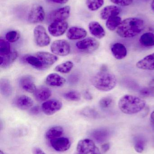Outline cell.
Listing matches in <instances>:
<instances>
[{
  "mask_svg": "<svg viewBox=\"0 0 154 154\" xmlns=\"http://www.w3.org/2000/svg\"><path fill=\"white\" fill-rule=\"evenodd\" d=\"M84 97H85L86 99L88 100H92V98H93V97H92V95H91V94L88 91H86L84 93Z\"/></svg>",
  "mask_w": 154,
  "mask_h": 154,
  "instance_id": "b9f144b4",
  "label": "cell"
},
{
  "mask_svg": "<svg viewBox=\"0 0 154 154\" xmlns=\"http://www.w3.org/2000/svg\"><path fill=\"white\" fill-rule=\"evenodd\" d=\"M18 54L16 51H13L9 55L5 56H0V66L3 68L10 66L17 58Z\"/></svg>",
  "mask_w": 154,
  "mask_h": 154,
  "instance_id": "cb8c5ba5",
  "label": "cell"
},
{
  "mask_svg": "<svg viewBox=\"0 0 154 154\" xmlns=\"http://www.w3.org/2000/svg\"><path fill=\"white\" fill-rule=\"evenodd\" d=\"M0 91L4 97H8L12 93V88L9 80L5 78L1 79L0 81Z\"/></svg>",
  "mask_w": 154,
  "mask_h": 154,
  "instance_id": "d4e9b609",
  "label": "cell"
},
{
  "mask_svg": "<svg viewBox=\"0 0 154 154\" xmlns=\"http://www.w3.org/2000/svg\"><path fill=\"white\" fill-rule=\"evenodd\" d=\"M19 85L23 90L30 93H34L36 89L34 79L30 75L21 77L19 80Z\"/></svg>",
  "mask_w": 154,
  "mask_h": 154,
  "instance_id": "5bb4252c",
  "label": "cell"
},
{
  "mask_svg": "<svg viewBox=\"0 0 154 154\" xmlns=\"http://www.w3.org/2000/svg\"><path fill=\"white\" fill-rule=\"evenodd\" d=\"M13 103L16 107L22 110L29 109L33 105L32 99L25 95L17 97L14 100Z\"/></svg>",
  "mask_w": 154,
  "mask_h": 154,
  "instance_id": "9a60e30c",
  "label": "cell"
},
{
  "mask_svg": "<svg viewBox=\"0 0 154 154\" xmlns=\"http://www.w3.org/2000/svg\"><path fill=\"white\" fill-rule=\"evenodd\" d=\"M145 27L144 21L142 19L128 18L122 21L117 29V33L122 38H134L141 33Z\"/></svg>",
  "mask_w": 154,
  "mask_h": 154,
  "instance_id": "6da1fadb",
  "label": "cell"
},
{
  "mask_svg": "<svg viewBox=\"0 0 154 154\" xmlns=\"http://www.w3.org/2000/svg\"><path fill=\"white\" fill-rule=\"evenodd\" d=\"M113 99L110 97H106L102 98L99 101V105L103 108L108 107L112 104Z\"/></svg>",
  "mask_w": 154,
  "mask_h": 154,
  "instance_id": "d590c367",
  "label": "cell"
},
{
  "mask_svg": "<svg viewBox=\"0 0 154 154\" xmlns=\"http://www.w3.org/2000/svg\"><path fill=\"white\" fill-rule=\"evenodd\" d=\"M111 50L115 58L119 60L124 58L127 55L126 48L122 43H115L113 44Z\"/></svg>",
  "mask_w": 154,
  "mask_h": 154,
  "instance_id": "d6986e66",
  "label": "cell"
},
{
  "mask_svg": "<svg viewBox=\"0 0 154 154\" xmlns=\"http://www.w3.org/2000/svg\"><path fill=\"white\" fill-rule=\"evenodd\" d=\"M40 108L39 106H34L32 107L30 109V114H31L32 115H37L39 113L40 111Z\"/></svg>",
  "mask_w": 154,
  "mask_h": 154,
  "instance_id": "f35d334b",
  "label": "cell"
},
{
  "mask_svg": "<svg viewBox=\"0 0 154 154\" xmlns=\"http://www.w3.org/2000/svg\"><path fill=\"white\" fill-rule=\"evenodd\" d=\"M121 10L115 5H108L101 10L100 13L102 20H106L111 17L117 16L120 14Z\"/></svg>",
  "mask_w": 154,
  "mask_h": 154,
  "instance_id": "e0dca14e",
  "label": "cell"
},
{
  "mask_svg": "<svg viewBox=\"0 0 154 154\" xmlns=\"http://www.w3.org/2000/svg\"><path fill=\"white\" fill-rule=\"evenodd\" d=\"M34 54L42 66V70L49 68L58 60L57 56L49 52L40 51Z\"/></svg>",
  "mask_w": 154,
  "mask_h": 154,
  "instance_id": "ba28073f",
  "label": "cell"
},
{
  "mask_svg": "<svg viewBox=\"0 0 154 154\" xmlns=\"http://www.w3.org/2000/svg\"><path fill=\"white\" fill-rule=\"evenodd\" d=\"M74 64L71 61H66L62 64L58 65L55 67V70L57 72L62 74H68L73 68Z\"/></svg>",
  "mask_w": 154,
  "mask_h": 154,
  "instance_id": "f546056e",
  "label": "cell"
},
{
  "mask_svg": "<svg viewBox=\"0 0 154 154\" xmlns=\"http://www.w3.org/2000/svg\"><path fill=\"white\" fill-rule=\"evenodd\" d=\"M146 105L145 100L134 95H124L119 99L118 106L120 110L127 115H134L141 112Z\"/></svg>",
  "mask_w": 154,
  "mask_h": 154,
  "instance_id": "7a4b0ae2",
  "label": "cell"
},
{
  "mask_svg": "<svg viewBox=\"0 0 154 154\" xmlns=\"http://www.w3.org/2000/svg\"><path fill=\"white\" fill-rule=\"evenodd\" d=\"M49 1L55 3L63 4L68 2L69 0H49Z\"/></svg>",
  "mask_w": 154,
  "mask_h": 154,
  "instance_id": "ab89813d",
  "label": "cell"
},
{
  "mask_svg": "<svg viewBox=\"0 0 154 154\" xmlns=\"http://www.w3.org/2000/svg\"><path fill=\"white\" fill-rule=\"evenodd\" d=\"M149 87L154 89V79H153L149 82Z\"/></svg>",
  "mask_w": 154,
  "mask_h": 154,
  "instance_id": "f6af8a7d",
  "label": "cell"
},
{
  "mask_svg": "<svg viewBox=\"0 0 154 154\" xmlns=\"http://www.w3.org/2000/svg\"><path fill=\"white\" fill-rule=\"evenodd\" d=\"M137 67L143 70H154V52L147 55L137 63Z\"/></svg>",
  "mask_w": 154,
  "mask_h": 154,
  "instance_id": "2e32d148",
  "label": "cell"
},
{
  "mask_svg": "<svg viewBox=\"0 0 154 154\" xmlns=\"http://www.w3.org/2000/svg\"><path fill=\"white\" fill-rule=\"evenodd\" d=\"M90 32L93 36L101 39L105 36V31L100 23L96 21H92L89 24Z\"/></svg>",
  "mask_w": 154,
  "mask_h": 154,
  "instance_id": "ffe728a7",
  "label": "cell"
},
{
  "mask_svg": "<svg viewBox=\"0 0 154 154\" xmlns=\"http://www.w3.org/2000/svg\"><path fill=\"white\" fill-rule=\"evenodd\" d=\"M33 152L34 154H46L41 149L38 147L33 148Z\"/></svg>",
  "mask_w": 154,
  "mask_h": 154,
  "instance_id": "60d3db41",
  "label": "cell"
},
{
  "mask_svg": "<svg viewBox=\"0 0 154 154\" xmlns=\"http://www.w3.org/2000/svg\"><path fill=\"white\" fill-rule=\"evenodd\" d=\"M87 6L90 11H96L99 9L104 4V0H86Z\"/></svg>",
  "mask_w": 154,
  "mask_h": 154,
  "instance_id": "1f68e13d",
  "label": "cell"
},
{
  "mask_svg": "<svg viewBox=\"0 0 154 154\" xmlns=\"http://www.w3.org/2000/svg\"><path fill=\"white\" fill-rule=\"evenodd\" d=\"M140 95L141 97H154V89L149 87L144 88L140 91Z\"/></svg>",
  "mask_w": 154,
  "mask_h": 154,
  "instance_id": "e575fe53",
  "label": "cell"
},
{
  "mask_svg": "<svg viewBox=\"0 0 154 154\" xmlns=\"http://www.w3.org/2000/svg\"><path fill=\"white\" fill-rule=\"evenodd\" d=\"M34 97L39 101L47 100L51 96V91L46 87H40L37 88L34 93Z\"/></svg>",
  "mask_w": 154,
  "mask_h": 154,
  "instance_id": "7402d4cb",
  "label": "cell"
},
{
  "mask_svg": "<svg viewBox=\"0 0 154 154\" xmlns=\"http://www.w3.org/2000/svg\"><path fill=\"white\" fill-rule=\"evenodd\" d=\"M62 104L61 101L57 100H47L42 105V110L47 116H52L61 109Z\"/></svg>",
  "mask_w": 154,
  "mask_h": 154,
  "instance_id": "8fae6325",
  "label": "cell"
},
{
  "mask_svg": "<svg viewBox=\"0 0 154 154\" xmlns=\"http://www.w3.org/2000/svg\"><path fill=\"white\" fill-rule=\"evenodd\" d=\"M115 4L121 6H127L133 3L134 0H110Z\"/></svg>",
  "mask_w": 154,
  "mask_h": 154,
  "instance_id": "8d00e7d4",
  "label": "cell"
},
{
  "mask_svg": "<svg viewBox=\"0 0 154 154\" xmlns=\"http://www.w3.org/2000/svg\"><path fill=\"white\" fill-rule=\"evenodd\" d=\"M0 154H5L3 152H2V151H0Z\"/></svg>",
  "mask_w": 154,
  "mask_h": 154,
  "instance_id": "7dc6e473",
  "label": "cell"
},
{
  "mask_svg": "<svg viewBox=\"0 0 154 154\" xmlns=\"http://www.w3.org/2000/svg\"><path fill=\"white\" fill-rule=\"evenodd\" d=\"M139 41L141 44L144 47H153L154 46V34L151 32L143 33L140 37Z\"/></svg>",
  "mask_w": 154,
  "mask_h": 154,
  "instance_id": "83f0119b",
  "label": "cell"
},
{
  "mask_svg": "<svg viewBox=\"0 0 154 154\" xmlns=\"http://www.w3.org/2000/svg\"><path fill=\"white\" fill-rule=\"evenodd\" d=\"M45 18V11L43 7L40 5H35L29 12L28 21L30 23H39L43 21Z\"/></svg>",
  "mask_w": 154,
  "mask_h": 154,
  "instance_id": "9c48e42d",
  "label": "cell"
},
{
  "mask_svg": "<svg viewBox=\"0 0 154 154\" xmlns=\"http://www.w3.org/2000/svg\"><path fill=\"white\" fill-rule=\"evenodd\" d=\"M91 83L100 91H108L115 88L117 83L116 77L113 73L102 68L101 70L92 77Z\"/></svg>",
  "mask_w": 154,
  "mask_h": 154,
  "instance_id": "3957f363",
  "label": "cell"
},
{
  "mask_svg": "<svg viewBox=\"0 0 154 154\" xmlns=\"http://www.w3.org/2000/svg\"><path fill=\"white\" fill-rule=\"evenodd\" d=\"M122 22V19L119 16L111 17L108 19L106 23L107 28L110 31H114L118 29Z\"/></svg>",
  "mask_w": 154,
  "mask_h": 154,
  "instance_id": "f1b7e54d",
  "label": "cell"
},
{
  "mask_svg": "<svg viewBox=\"0 0 154 154\" xmlns=\"http://www.w3.org/2000/svg\"><path fill=\"white\" fill-rule=\"evenodd\" d=\"M51 50L55 55L59 56H66L69 54L71 46L69 43L65 40L55 41L51 46Z\"/></svg>",
  "mask_w": 154,
  "mask_h": 154,
  "instance_id": "52a82bcc",
  "label": "cell"
},
{
  "mask_svg": "<svg viewBox=\"0 0 154 154\" xmlns=\"http://www.w3.org/2000/svg\"><path fill=\"white\" fill-rule=\"evenodd\" d=\"M83 114L87 116H95L96 115V112L94 109L91 108H86L83 111Z\"/></svg>",
  "mask_w": 154,
  "mask_h": 154,
  "instance_id": "74e56055",
  "label": "cell"
},
{
  "mask_svg": "<svg viewBox=\"0 0 154 154\" xmlns=\"http://www.w3.org/2000/svg\"><path fill=\"white\" fill-rule=\"evenodd\" d=\"M151 7H152V10L154 12V0H153L151 4Z\"/></svg>",
  "mask_w": 154,
  "mask_h": 154,
  "instance_id": "bcb514c9",
  "label": "cell"
},
{
  "mask_svg": "<svg viewBox=\"0 0 154 154\" xmlns=\"http://www.w3.org/2000/svg\"><path fill=\"white\" fill-rule=\"evenodd\" d=\"M109 144L108 143L105 144L103 145L102 146V150L104 151V152H106L109 150Z\"/></svg>",
  "mask_w": 154,
  "mask_h": 154,
  "instance_id": "7bdbcfd3",
  "label": "cell"
},
{
  "mask_svg": "<svg viewBox=\"0 0 154 154\" xmlns=\"http://www.w3.org/2000/svg\"><path fill=\"white\" fill-rule=\"evenodd\" d=\"M64 98L71 101H78L81 99L80 93L76 91H70L64 93Z\"/></svg>",
  "mask_w": 154,
  "mask_h": 154,
  "instance_id": "d6a6232c",
  "label": "cell"
},
{
  "mask_svg": "<svg viewBox=\"0 0 154 154\" xmlns=\"http://www.w3.org/2000/svg\"><path fill=\"white\" fill-rule=\"evenodd\" d=\"M46 82L52 87H61L65 84L66 79L58 74L52 73L46 77Z\"/></svg>",
  "mask_w": 154,
  "mask_h": 154,
  "instance_id": "44dd1931",
  "label": "cell"
},
{
  "mask_svg": "<svg viewBox=\"0 0 154 154\" xmlns=\"http://www.w3.org/2000/svg\"><path fill=\"white\" fill-rule=\"evenodd\" d=\"M63 128L61 126H55L51 128L46 132L45 137L48 140H52L60 137L63 134Z\"/></svg>",
  "mask_w": 154,
  "mask_h": 154,
  "instance_id": "484cf974",
  "label": "cell"
},
{
  "mask_svg": "<svg viewBox=\"0 0 154 154\" xmlns=\"http://www.w3.org/2000/svg\"><path fill=\"white\" fill-rule=\"evenodd\" d=\"M33 36L35 43L37 46L44 47L50 44V38L43 26L40 25L36 26L33 30Z\"/></svg>",
  "mask_w": 154,
  "mask_h": 154,
  "instance_id": "5b68a950",
  "label": "cell"
},
{
  "mask_svg": "<svg viewBox=\"0 0 154 154\" xmlns=\"http://www.w3.org/2000/svg\"><path fill=\"white\" fill-rule=\"evenodd\" d=\"M68 23L65 20L56 21L51 23L48 28L51 35L54 37H59L63 35L68 28Z\"/></svg>",
  "mask_w": 154,
  "mask_h": 154,
  "instance_id": "7c38bea8",
  "label": "cell"
},
{
  "mask_svg": "<svg viewBox=\"0 0 154 154\" xmlns=\"http://www.w3.org/2000/svg\"><path fill=\"white\" fill-rule=\"evenodd\" d=\"M20 38V34L15 30L10 31L6 33L5 38L9 42H14L17 41Z\"/></svg>",
  "mask_w": 154,
  "mask_h": 154,
  "instance_id": "836d02e7",
  "label": "cell"
},
{
  "mask_svg": "<svg viewBox=\"0 0 154 154\" xmlns=\"http://www.w3.org/2000/svg\"><path fill=\"white\" fill-rule=\"evenodd\" d=\"M71 8L70 6H66L56 9L49 14L48 19L49 21L65 20L69 17Z\"/></svg>",
  "mask_w": 154,
  "mask_h": 154,
  "instance_id": "30bf717a",
  "label": "cell"
},
{
  "mask_svg": "<svg viewBox=\"0 0 154 154\" xmlns=\"http://www.w3.org/2000/svg\"><path fill=\"white\" fill-rule=\"evenodd\" d=\"M74 154H101L95 143L89 139L79 142Z\"/></svg>",
  "mask_w": 154,
  "mask_h": 154,
  "instance_id": "277c9868",
  "label": "cell"
},
{
  "mask_svg": "<svg viewBox=\"0 0 154 154\" xmlns=\"http://www.w3.org/2000/svg\"><path fill=\"white\" fill-rule=\"evenodd\" d=\"M87 32L83 28L78 27H72L70 28L67 33V37L71 40L80 39L86 37Z\"/></svg>",
  "mask_w": 154,
  "mask_h": 154,
  "instance_id": "ac0fdd59",
  "label": "cell"
},
{
  "mask_svg": "<svg viewBox=\"0 0 154 154\" xmlns=\"http://www.w3.org/2000/svg\"><path fill=\"white\" fill-rule=\"evenodd\" d=\"M50 143L55 151L59 152L67 151L71 145V143L68 138L61 137L50 140Z\"/></svg>",
  "mask_w": 154,
  "mask_h": 154,
  "instance_id": "4fadbf2b",
  "label": "cell"
},
{
  "mask_svg": "<svg viewBox=\"0 0 154 154\" xmlns=\"http://www.w3.org/2000/svg\"><path fill=\"white\" fill-rule=\"evenodd\" d=\"M150 119H151V121L152 125L153 126L154 128V110L152 112V114H151Z\"/></svg>",
  "mask_w": 154,
  "mask_h": 154,
  "instance_id": "ee69618b",
  "label": "cell"
},
{
  "mask_svg": "<svg viewBox=\"0 0 154 154\" xmlns=\"http://www.w3.org/2000/svg\"><path fill=\"white\" fill-rule=\"evenodd\" d=\"M76 47L80 51L90 53L96 51L99 47V42L93 38H87L78 42Z\"/></svg>",
  "mask_w": 154,
  "mask_h": 154,
  "instance_id": "8992f818",
  "label": "cell"
},
{
  "mask_svg": "<svg viewBox=\"0 0 154 154\" xmlns=\"http://www.w3.org/2000/svg\"><path fill=\"white\" fill-rule=\"evenodd\" d=\"M110 131L105 128L97 129L92 134L93 138L98 143L105 142L110 137Z\"/></svg>",
  "mask_w": 154,
  "mask_h": 154,
  "instance_id": "603a6c76",
  "label": "cell"
},
{
  "mask_svg": "<svg viewBox=\"0 0 154 154\" xmlns=\"http://www.w3.org/2000/svg\"><path fill=\"white\" fill-rule=\"evenodd\" d=\"M146 141L144 137L141 135L135 137L134 139V147L138 153H142L145 148Z\"/></svg>",
  "mask_w": 154,
  "mask_h": 154,
  "instance_id": "4316f807",
  "label": "cell"
},
{
  "mask_svg": "<svg viewBox=\"0 0 154 154\" xmlns=\"http://www.w3.org/2000/svg\"><path fill=\"white\" fill-rule=\"evenodd\" d=\"M11 52V45L8 41L0 39V56H5Z\"/></svg>",
  "mask_w": 154,
  "mask_h": 154,
  "instance_id": "4dcf8cb0",
  "label": "cell"
}]
</instances>
